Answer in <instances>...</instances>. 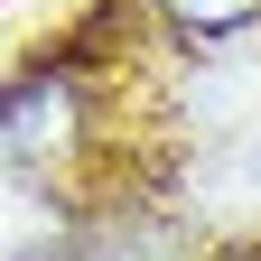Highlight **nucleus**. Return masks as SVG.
Masks as SVG:
<instances>
[{"label":"nucleus","mask_w":261,"mask_h":261,"mask_svg":"<svg viewBox=\"0 0 261 261\" xmlns=\"http://www.w3.org/2000/svg\"><path fill=\"white\" fill-rule=\"evenodd\" d=\"M84 121H93V103H84V84L65 75V65H47V75H19L10 93H0V149H10V159H28V168L65 159V149L84 140Z\"/></svg>","instance_id":"obj_1"},{"label":"nucleus","mask_w":261,"mask_h":261,"mask_svg":"<svg viewBox=\"0 0 261 261\" xmlns=\"http://www.w3.org/2000/svg\"><path fill=\"white\" fill-rule=\"evenodd\" d=\"M149 10L177 38H243V28H261V0H149Z\"/></svg>","instance_id":"obj_2"}]
</instances>
